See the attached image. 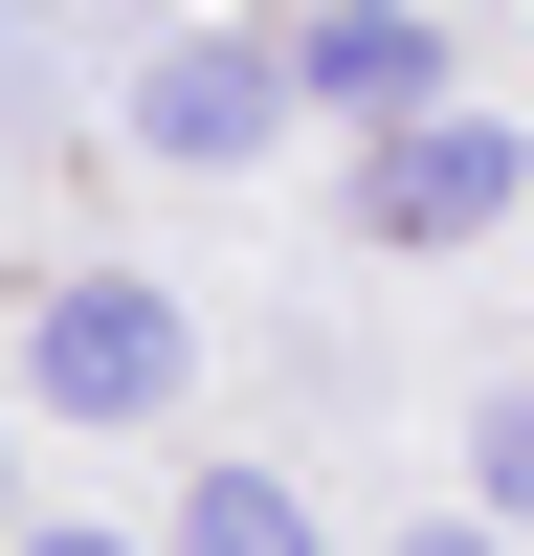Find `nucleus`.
<instances>
[{
  "label": "nucleus",
  "mask_w": 534,
  "mask_h": 556,
  "mask_svg": "<svg viewBox=\"0 0 534 556\" xmlns=\"http://www.w3.org/2000/svg\"><path fill=\"white\" fill-rule=\"evenodd\" d=\"M400 556H490V513H468V534H400Z\"/></svg>",
  "instance_id": "8"
},
{
  "label": "nucleus",
  "mask_w": 534,
  "mask_h": 556,
  "mask_svg": "<svg viewBox=\"0 0 534 556\" xmlns=\"http://www.w3.org/2000/svg\"><path fill=\"white\" fill-rule=\"evenodd\" d=\"M23 379L67 401V424H156V401L201 379V334H178V290H134V267H67L44 334H23Z\"/></svg>",
  "instance_id": "1"
},
{
  "label": "nucleus",
  "mask_w": 534,
  "mask_h": 556,
  "mask_svg": "<svg viewBox=\"0 0 534 556\" xmlns=\"http://www.w3.org/2000/svg\"><path fill=\"white\" fill-rule=\"evenodd\" d=\"M156 556H334V534H312V490H267V468H201Z\"/></svg>",
  "instance_id": "5"
},
{
  "label": "nucleus",
  "mask_w": 534,
  "mask_h": 556,
  "mask_svg": "<svg viewBox=\"0 0 534 556\" xmlns=\"http://www.w3.org/2000/svg\"><path fill=\"white\" fill-rule=\"evenodd\" d=\"M267 112H290L267 45H156V67H134V134H156V156H267Z\"/></svg>",
  "instance_id": "3"
},
{
  "label": "nucleus",
  "mask_w": 534,
  "mask_h": 556,
  "mask_svg": "<svg viewBox=\"0 0 534 556\" xmlns=\"http://www.w3.org/2000/svg\"><path fill=\"white\" fill-rule=\"evenodd\" d=\"M0 556H134V534H0Z\"/></svg>",
  "instance_id": "7"
},
{
  "label": "nucleus",
  "mask_w": 534,
  "mask_h": 556,
  "mask_svg": "<svg viewBox=\"0 0 534 556\" xmlns=\"http://www.w3.org/2000/svg\"><path fill=\"white\" fill-rule=\"evenodd\" d=\"M312 89H334V112H379V134H400V112H423V89H445V45L400 23V0H356V23H312Z\"/></svg>",
  "instance_id": "4"
},
{
  "label": "nucleus",
  "mask_w": 534,
  "mask_h": 556,
  "mask_svg": "<svg viewBox=\"0 0 534 556\" xmlns=\"http://www.w3.org/2000/svg\"><path fill=\"white\" fill-rule=\"evenodd\" d=\"M512 201H534V156L490 112H400L379 156H356V223H379V245H490Z\"/></svg>",
  "instance_id": "2"
},
{
  "label": "nucleus",
  "mask_w": 534,
  "mask_h": 556,
  "mask_svg": "<svg viewBox=\"0 0 534 556\" xmlns=\"http://www.w3.org/2000/svg\"><path fill=\"white\" fill-rule=\"evenodd\" d=\"M468 490H490V534L534 513V379H490V401H468Z\"/></svg>",
  "instance_id": "6"
}]
</instances>
